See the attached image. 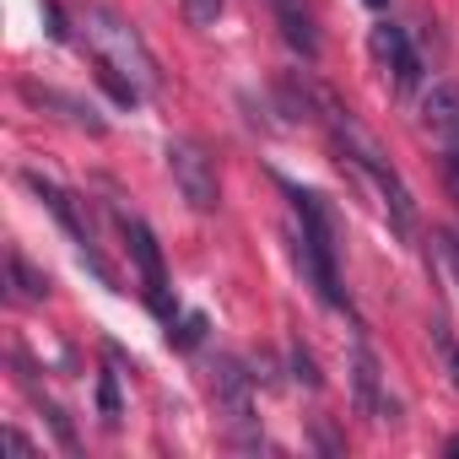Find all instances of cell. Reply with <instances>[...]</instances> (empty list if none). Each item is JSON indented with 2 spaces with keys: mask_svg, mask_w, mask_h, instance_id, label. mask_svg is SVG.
I'll return each instance as SVG.
<instances>
[{
  "mask_svg": "<svg viewBox=\"0 0 459 459\" xmlns=\"http://www.w3.org/2000/svg\"><path fill=\"white\" fill-rule=\"evenodd\" d=\"M44 416H49V427H55V437H60V443H65V448L76 454V427H71V416H65L60 405H44Z\"/></svg>",
  "mask_w": 459,
  "mask_h": 459,
  "instance_id": "d6986e66",
  "label": "cell"
},
{
  "mask_svg": "<svg viewBox=\"0 0 459 459\" xmlns=\"http://www.w3.org/2000/svg\"><path fill=\"white\" fill-rule=\"evenodd\" d=\"M437 260H443L448 276L459 281V233H437Z\"/></svg>",
  "mask_w": 459,
  "mask_h": 459,
  "instance_id": "44dd1931",
  "label": "cell"
},
{
  "mask_svg": "<svg viewBox=\"0 0 459 459\" xmlns=\"http://www.w3.org/2000/svg\"><path fill=\"white\" fill-rule=\"evenodd\" d=\"M287 368H292V378H298L303 389H319V384H325V373H319V362H314V351H308L303 341H292V351H287Z\"/></svg>",
  "mask_w": 459,
  "mask_h": 459,
  "instance_id": "9a60e30c",
  "label": "cell"
},
{
  "mask_svg": "<svg viewBox=\"0 0 459 459\" xmlns=\"http://www.w3.org/2000/svg\"><path fill=\"white\" fill-rule=\"evenodd\" d=\"M6 281H12V298H17V303H44V298H49V276H44L39 265H28L22 249L6 255Z\"/></svg>",
  "mask_w": 459,
  "mask_h": 459,
  "instance_id": "7c38bea8",
  "label": "cell"
},
{
  "mask_svg": "<svg viewBox=\"0 0 459 459\" xmlns=\"http://www.w3.org/2000/svg\"><path fill=\"white\" fill-rule=\"evenodd\" d=\"M22 184L49 205V216L71 233V244H76V249H92V227H87V216H82V205H76V195H71V189H60V184H55V178H44L39 168H28V173H22Z\"/></svg>",
  "mask_w": 459,
  "mask_h": 459,
  "instance_id": "9c48e42d",
  "label": "cell"
},
{
  "mask_svg": "<svg viewBox=\"0 0 459 459\" xmlns=\"http://www.w3.org/2000/svg\"><path fill=\"white\" fill-rule=\"evenodd\" d=\"M168 173H173V184H178V195H184V205L189 211H200V216H211L216 205H221V178H216V157L200 146V141H189V135H178V141H168Z\"/></svg>",
  "mask_w": 459,
  "mask_h": 459,
  "instance_id": "277c9868",
  "label": "cell"
},
{
  "mask_svg": "<svg viewBox=\"0 0 459 459\" xmlns=\"http://www.w3.org/2000/svg\"><path fill=\"white\" fill-rule=\"evenodd\" d=\"M221 6H227V0H178V12H184L189 28H211L221 17Z\"/></svg>",
  "mask_w": 459,
  "mask_h": 459,
  "instance_id": "e0dca14e",
  "label": "cell"
},
{
  "mask_svg": "<svg viewBox=\"0 0 459 459\" xmlns=\"http://www.w3.org/2000/svg\"><path fill=\"white\" fill-rule=\"evenodd\" d=\"M98 411H103V427H119V384H114V373L98 378Z\"/></svg>",
  "mask_w": 459,
  "mask_h": 459,
  "instance_id": "ac0fdd59",
  "label": "cell"
},
{
  "mask_svg": "<svg viewBox=\"0 0 459 459\" xmlns=\"http://www.w3.org/2000/svg\"><path fill=\"white\" fill-rule=\"evenodd\" d=\"M168 341H173L178 351H195V346L205 341V314H184V319L168 330Z\"/></svg>",
  "mask_w": 459,
  "mask_h": 459,
  "instance_id": "2e32d148",
  "label": "cell"
},
{
  "mask_svg": "<svg viewBox=\"0 0 459 459\" xmlns=\"http://www.w3.org/2000/svg\"><path fill=\"white\" fill-rule=\"evenodd\" d=\"M82 28H87L92 55H98V60H108L114 71H125L141 92H157V87H162V71H157V60H152L146 39H141L119 12H108V6H87V12H82Z\"/></svg>",
  "mask_w": 459,
  "mask_h": 459,
  "instance_id": "7a4b0ae2",
  "label": "cell"
},
{
  "mask_svg": "<svg viewBox=\"0 0 459 459\" xmlns=\"http://www.w3.org/2000/svg\"><path fill=\"white\" fill-rule=\"evenodd\" d=\"M427 341H432V351H437L448 384L459 389V335H454V325H448V319H432V325H427Z\"/></svg>",
  "mask_w": 459,
  "mask_h": 459,
  "instance_id": "5bb4252c",
  "label": "cell"
},
{
  "mask_svg": "<svg viewBox=\"0 0 459 459\" xmlns=\"http://www.w3.org/2000/svg\"><path fill=\"white\" fill-rule=\"evenodd\" d=\"M265 6H271V17H276V28H281L287 49L314 65L319 49H325V39H319V22H314V12H308V0H265Z\"/></svg>",
  "mask_w": 459,
  "mask_h": 459,
  "instance_id": "30bf717a",
  "label": "cell"
},
{
  "mask_svg": "<svg viewBox=\"0 0 459 459\" xmlns=\"http://www.w3.org/2000/svg\"><path fill=\"white\" fill-rule=\"evenodd\" d=\"M92 71H98V87H103V92H108L119 108H135V103L146 98V92H141V87H135L125 71H114V65H108V60H98V55H92Z\"/></svg>",
  "mask_w": 459,
  "mask_h": 459,
  "instance_id": "4fadbf2b",
  "label": "cell"
},
{
  "mask_svg": "<svg viewBox=\"0 0 459 459\" xmlns=\"http://www.w3.org/2000/svg\"><path fill=\"white\" fill-rule=\"evenodd\" d=\"M119 233H125V249H130V260H135V271H141L146 308H152L162 325H173L178 303H173V292H168V271H162V249H157V238H152V227H146L141 216L119 211Z\"/></svg>",
  "mask_w": 459,
  "mask_h": 459,
  "instance_id": "5b68a950",
  "label": "cell"
},
{
  "mask_svg": "<svg viewBox=\"0 0 459 459\" xmlns=\"http://www.w3.org/2000/svg\"><path fill=\"white\" fill-rule=\"evenodd\" d=\"M351 405L368 421H400L394 416V400L384 394V368H378V357H373V346L362 335L351 341Z\"/></svg>",
  "mask_w": 459,
  "mask_h": 459,
  "instance_id": "8992f818",
  "label": "cell"
},
{
  "mask_svg": "<svg viewBox=\"0 0 459 459\" xmlns=\"http://www.w3.org/2000/svg\"><path fill=\"white\" fill-rule=\"evenodd\" d=\"M319 125L330 130V146L341 152V162L357 173V178H368L373 189H378V200H384V216H389V227L411 244L416 238V195H411V184L400 178V168L384 157V146L351 119V108H341L335 103V92L325 98V114H319Z\"/></svg>",
  "mask_w": 459,
  "mask_h": 459,
  "instance_id": "6da1fadb",
  "label": "cell"
},
{
  "mask_svg": "<svg viewBox=\"0 0 459 459\" xmlns=\"http://www.w3.org/2000/svg\"><path fill=\"white\" fill-rule=\"evenodd\" d=\"M421 119H427L437 152L454 146V141H459V87H454V82H437V87L421 98Z\"/></svg>",
  "mask_w": 459,
  "mask_h": 459,
  "instance_id": "8fae6325",
  "label": "cell"
},
{
  "mask_svg": "<svg viewBox=\"0 0 459 459\" xmlns=\"http://www.w3.org/2000/svg\"><path fill=\"white\" fill-rule=\"evenodd\" d=\"M368 49H373V60L394 76V92H416V87H421V55L411 49L405 28H394V22H373Z\"/></svg>",
  "mask_w": 459,
  "mask_h": 459,
  "instance_id": "52a82bcc",
  "label": "cell"
},
{
  "mask_svg": "<svg viewBox=\"0 0 459 459\" xmlns=\"http://www.w3.org/2000/svg\"><path fill=\"white\" fill-rule=\"evenodd\" d=\"M443 178H448V189H454V200H459V141L443 146Z\"/></svg>",
  "mask_w": 459,
  "mask_h": 459,
  "instance_id": "7402d4cb",
  "label": "cell"
},
{
  "mask_svg": "<svg viewBox=\"0 0 459 459\" xmlns=\"http://www.w3.org/2000/svg\"><path fill=\"white\" fill-rule=\"evenodd\" d=\"M211 400H216V416L227 421L238 448H265L260 437V416H255V373L238 362V357H216L211 362Z\"/></svg>",
  "mask_w": 459,
  "mask_h": 459,
  "instance_id": "3957f363",
  "label": "cell"
},
{
  "mask_svg": "<svg viewBox=\"0 0 459 459\" xmlns=\"http://www.w3.org/2000/svg\"><path fill=\"white\" fill-rule=\"evenodd\" d=\"M17 92H22V103H28V108H39V114H55V119H65L71 130H87V135H103V130H108V125H103V114H98L92 103H82L76 92L44 87V82H22Z\"/></svg>",
  "mask_w": 459,
  "mask_h": 459,
  "instance_id": "ba28073f",
  "label": "cell"
},
{
  "mask_svg": "<svg viewBox=\"0 0 459 459\" xmlns=\"http://www.w3.org/2000/svg\"><path fill=\"white\" fill-rule=\"evenodd\" d=\"M6 443H12V454H33V443H28L17 427H6Z\"/></svg>",
  "mask_w": 459,
  "mask_h": 459,
  "instance_id": "603a6c76",
  "label": "cell"
},
{
  "mask_svg": "<svg viewBox=\"0 0 459 459\" xmlns=\"http://www.w3.org/2000/svg\"><path fill=\"white\" fill-rule=\"evenodd\" d=\"M448 459H459V437H448Z\"/></svg>",
  "mask_w": 459,
  "mask_h": 459,
  "instance_id": "cb8c5ba5",
  "label": "cell"
},
{
  "mask_svg": "<svg viewBox=\"0 0 459 459\" xmlns=\"http://www.w3.org/2000/svg\"><path fill=\"white\" fill-rule=\"evenodd\" d=\"M368 6H373V12H384V6H389V0H368Z\"/></svg>",
  "mask_w": 459,
  "mask_h": 459,
  "instance_id": "d4e9b609",
  "label": "cell"
},
{
  "mask_svg": "<svg viewBox=\"0 0 459 459\" xmlns=\"http://www.w3.org/2000/svg\"><path fill=\"white\" fill-rule=\"evenodd\" d=\"M44 33H49L55 44H65V39H71V28H65V12L55 6V0H44Z\"/></svg>",
  "mask_w": 459,
  "mask_h": 459,
  "instance_id": "ffe728a7",
  "label": "cell"
}]
</instances>
